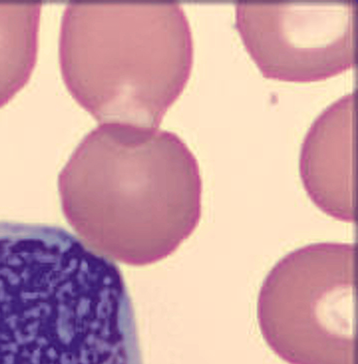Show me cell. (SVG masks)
<instances>
[{
	"instance_id": "6da1fadb",
	"label": "cell",
	"mask_w": 358,
	"mask_h": 364,
	"mask_svg": "<svg viewBox=\"0 0 358 364\" xmlns=\"http://www.w3.org/2000/svg\"><path fill=\"white\" fill-rule=\"evenodd\" d=\"M62 210L97 251L145 267L173 254L198 227L197 159L173 132L107 123L83 139L58 178Z\"/></svg>"
},
{
	"instance_id": "7a4b0ae2",
	"label": "cell",
	"mask_w": 358,
	"mask_h": 364,
	"mask_svg": "<svg viewBox=\"0 0 358 364\" xmlns=\"http://www.w3.org/2000/svg\"><path fill=\"white\" fill-rule=\"evenodd\" d=\"M69 91L102 124L158 127L187 85L193 41L174 1H72L60 30Z\"/></svg>"
},
{
	"instance_id": "3957f363",
	"label": "cell",
	"mask_w": 358,
	"mask_h": 364,
	"mask_svg": "<svg viewBox=\"0 0 358 364\" xmlns=\"http://www.w3.org/2000/svg\"><path fill=\"white\" fill-rule=\"evenodd\" d=\"M355 244L316 243L293 251L260 288L259 328L288 364H357Z\"/></svg>"
},
{
	"instance_id": "277c9868",
	"label": "cell",
	"mask_w": 358,
	"mask_h": 364,
	"mask_svg": "<svg viewBox=\"0 0 358 364\" xmlns=\"http://www.w3.org/2000/svg\"><path fill=\"white\" fill-rule=\"evenodd\" d=\"M235 19L244 46L266 78L318 82L357 64L354 0L239 1Z\"/></svg>"
},
{
	"instance_id": "5b68a950",
	"label": "cell",
	"mask_w": 358,
	"mask_h": 364,
	"mask_svg": "<svg viewBox=\"0 0 358 364\" xmlns=\"http://www.w3.org/2000/svg\"><path fill=\"white\" fill-rule=\"evenodd\" d=\"M357 91L325 109L302 145L300 174L314 205L347 223L356 221Z\"/></svg>"
},
{
	"instance_id": "8992f818",
	"label": "cell",
	"mask_w": 358,
	"mask_h": 364,
	"mask_svg": "<svg viewBox=\"0 0 358 364\" xmlns=\"http://www.w3.org/2000/svg\"><path fill=\"white\" fill-rule=\"evenodd\" d=\"M42 6L40 1H0V108L35 70Z\"/></svg>"
}]
</instances>
